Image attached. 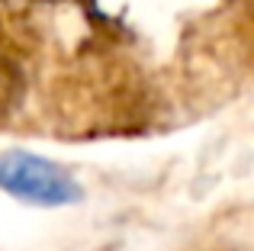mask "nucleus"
Instances as JSON below:
<instances>
[{"mask_svg":"<svg viewBox=\"0 0 254 251\" xmlns=\"http://www.w3.org/2000/svg\"><path fill=\"white\" fill-rule=\"evenodd\" d=\"M0 190L36 206H64L81 200V187L68 171L29 151H0Z\"/></svg>","mask_w":254,"mask_h":251,"instance_id":"1","label":"nucleus"}]
</instances>
